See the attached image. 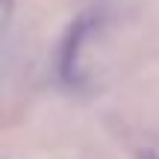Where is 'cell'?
Instances as JSON below:
<instances>
[{"label":"cell","instance_id":"1","mask_svg":"<svg viewBox=\"0 0 159 159\" xmlns=\"http://www.w3.org/2000/svg\"><path fill=\"white\" fill-rule=\"evenodd\" d=\"M139 159H159L156 153H150V150H142V156H139Z\"/></svg>","mask_w":159,"mask_h":159}]
</instances>
